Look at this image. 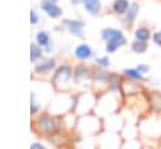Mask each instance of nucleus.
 <instances>
[{
    "mask_svg": "<svg viewBox=\"0 0 161 149\" xmlns=\"http://www.w3.org/2000/svg\"><path fill=\"white\" fill-rule=\"evenodd\" d=\"M150 99H151V105H152V108H153L155 110L161 111V93H158V91L151 93Z\"/></svg>",
    "mask_w": 161,
    "mask_h": 149,
    "instance_id": "obj_15",
    "label": "nucleus"
},
{
    "mask_svg": "<svg viewBox=\"0 0 161 149\" xmlns=\"http://www.w3.org/2000/svg\"><path fill=\"white\" fill-rule=\"evenodd\" d=\"M74 55H75V58H78L80 60H86L93 55V50L91 49V46L88 44L83 43V44L77 45V48L74 49Z\"/></svg>",
    "mask_w": 161,
    "mask_h": 149,
    "instance_id": "obj_10",
    "label": "nucleus"
},
{
    "mask_svg": "<svg viewBox=\"0 0 161 149\" xmlns=\"http://www.w3.org/2000/svg\"><path fill=\"white\" fill-rule=\"evenodd\" d=\"M148 49V43L147 41H140V40H133L131 44V51L135 54H143Z\"/></svg>",
    "mask_w": 161,
    "mask_h": 149,
    "instance_id": "obj_12",
    "label": "nucleus"
},
{
    "mask_svg": "<svg viewBox=\"0 0 161 149\" xmlns=\"http://www.w3.org/2000/svg\"><path fill=\"white\" fill-rule=\"evenodd\" d=\"M151 39H152V43H153L156 46L161 48V30H156V31H153Z\"/></svg>",
    "mask_w": 161,
    "mask_h": 149,
    "instance_id": "obj_21",
    "label": "nucleus"
},
{
    "mask_svg": "<svg viewBox=\"0 0 161 149\" xmlns=\"http://www.w3.org/2000/svg\"><path fill=\"white\" fill-rule=\"evenodd\" d=\"M108 81H109V86L112 90H118L119 86H121V78L117 75V74H109V78H108Z\"/></svg>",
    "mask_w": 161,
    "mask_h": 149,
    "instance_id": "obj_17",
    "label": "nucleus"
},
{
    "mask_svg": "<svg viewBox=\"0 0 161 149\" xmlns=\"http://www.w3.org/2000/svg\"><path fill=\"white\" fill-rule=\"evenodd\" d=\"M103 68H98V69H96V70H93L92 71V78L94 79V80H99V81H104V80H108V78H109V74L108 73H106L104 70H102Z\"/></svg>",
    "mask_w": 161,
    "mask_h": 149,
    "instance_id": "obj_16",
    "label": "nucleus"
},
{
    "mask_svg": "<svg viewBox=\"0 0 161 149\" xmlns=\"http://www.w3.org/2000/svg\"><path fill=\"white\" fill-rule=\"evenodd\" d=\"M36 128L42 133L50 134L57 129V121L50 115H42L36 120Z\"/></svg>",
    "mask_w": 161,
    "mask_h": 149,
    "instance_id": "obj_2",
    "label": "nucleus"
},
{
    "mask_svg": "<svg viewBox=\"0 0 161 149\" xmlns=\"http://www.w3.org/2000/svg\"><path fill=\"white\" fill-rule=\"evenodd\" d=\"M40 8L47 13V15L49 18H53V19H57V18L62 16V14H63L62 8H59L57 3H53L49 0H43L40 3Z\"/></svg>",
    "mask_w": 161,
    "mask_h": 149,
    "instance_id": "obj_6",
    "label": "nucleus"
},
{
    "mask_svg": "<svg viewBox=\"0 0 161 149\" xmlns=\"http://www.w3.org/2000/svg\"><path fill=\"white\" fill-rule=\"evenodd\" d=\"M49 1H53V3H57L58 0H49Z\"/></svg>",
    "mask_w": 161,
    "mask_h": 149,
    "instance_id": "obj_26",
    "label": "nucleus"
},
{
    "mask_svg": "<svg viewBox=\"0 0 161 149\" xmlns=\"http://www.w3.org/2000/svg\"><path fill=\"white\" fill-rule=\"evenodd\" d=\"M136 69H137L142 75H146V74L150 71V66H148L147 64H143V63H142V64H138V65L136 66Z\"/></svg>",
    "mask_w": 161,
    "mask_h": 149,
    "instance_id": "obj_22",
    "label": "nucleus"
},
{
    "mask_svg": "<svg viewBox=\"0 0 161 149\" xmlns=\"http://www.w3.org/2000/svg\"><path fill=\"white\" fill-rule=\"evenodd\" d=\"M70 76H72V68L69 65H62L55 70L53 76V83L55 85L64 84L70 79Z\"/></svg>",
    "mask_w": 161,
    "mask_h": 149,
    "instance_id": "obj_5",
    "label": "nucleus"
},
{
    "mask_svg": "<svg viewBox=\"0 0 161 149\" xmlns=\"http://www.w3.org/2000/svg\"><path fill=\"white\" fill-rule=\"evenodd\" d=\"M30 149H45V146H43V145L39 144V143H34V144H31Z\"/></svg>",
    "mask_w": 161,
    "mask_h": 149,
    "instance_id": "obj_24",
    "label": "nucleus"
},
{
    "mask_svg": "<svg viewBox=\"0 0 161 149\" xmlns=\"http://www.w3.org/2000/svg\"><path fill=\"white\" fill-rule=\"evenodd\" d=\"M131 5V0H113L111 9L113 11V14L118 15V16H123L126 14V11L128 10Z\"/></svg>",
    "mask_w": 161,
    "mask_h": 149,
    "instance_id": "obj_8",
    "label": "nucleus"
},
{
    "mask_svg": "<svg viewBox=\"0 0 161 149\" xmlns=\"http://www.w3.org/2000/svg\"><path fill=\"white\" fill-rule=\"evenodd\" d=\"M101 38L106 41V51L112 54L117 51L121 46L127 44V38L119 29L106 28L101 31Z\"/></svg>",
    "mask_w": 161,
    "mask_h": 149,
    "instance_id": "obj_1",
    "label": "nucleus"
},
{
    "mask_svg": "<svg viewBox=\"0 0 161 149\" xmlns=\"http://www.w3.org/2000/svg\"><path fill=\"white\" fill-rule=\"evenodd\" d=\"M73 5H79V4H82V0H69Z\"/></svg>",
    "mask_w": 161,
    "mask_h": 149,
    "instance_id": "obj_25",
    "label": "nucleus"
},
{
    "mask_svg": "<svg viewBox=\"0 0 161 149\" xmlns=\"http://www.w3.org/2000/svg\"><path fill=\"white\" fill-rule=\"evenodd\" d=\"M140 10H141V5L138 1H131V5L128 8V10L126 11V14L121 18L122 23L127 26H132L135 24V21L137 20L138 18V14H140Z\"/></svg>",
    "mask_w": 161,
    "mask_h": 149,
    "instance_id": "obj_3",
    "label": "nucleus"
},
{
    "mask_svg": "<svg viewBox=\"0 0 161 149\" xmlns=\"http://www.w3.org/2000/svg\"><path fill=\"white\" fill-rule=\"evenodd\" d=\"M123 75H125L127 79L132 80V81H142V80L145 79V76H143L136 68H135V69H132V68L125 69V70H123Z\"/></svg>",
    "mask_w": 161,
    "mask_h": 149,
    "instance_id": "obj_11",
    "label": "nucleus"
},
{
    "mask_svg": "<svg viewBox=\"0 0 161 149\" xmlns=\"http://www.w3.org/2000/svg\"><path fill=\"white\" fill-rule=\"evenodd\" d=\"M40 56H42V49L38 45L31 44V46H30V60L31 61H35Z\"/></svg>",
    "mask_w": 161,
    "mask_h": 149,
    "instance_id": "obj_19",
    "label": "nucleus"
},
{
    "mask_svg": "<svg viewBox=\"0 0 161 149\" xmlns=\"http://www.w3.org/2000/svg\"><path fill=\"white\" fill-rule=\"evenodd\" d=\"M30 23L31 24H36L38 23V15H36V13L34 10L30 11Z\"/></svg>",
    "mask_w": 161,
    "mask_h": 149,
    "instance_id": "obj_23",
    "label": "nucleus"
},
{
    "mask_svg": "<svg viewBox=\"0 0 161 149\" xmlns=\"http://www.w3.org/2000/svg\"><path fill=\"white\" fill-rule=\"evenodd\" d=\"M55 65V60L54 59H47L44 61H42L40 64H38L35 66V71L36 73H47L49 70H52Z\"/></svg>",
    "mask_w": 161,
    "mask_h": 149,
    "instance_id": "obj_13",
    "label": "nucleus"
},
{
    "mask_svg": "<svg viewBox=\"0 0 161 149\" xmlns=\"http://www.w3.org/2000/svg\"><path fill=\"white\" fill-rule=\"evenodd\" d=\"M63 25L65 26V29L74 36L77 38H82L84 34V23L82 20H77V19H65L63 21Z\"/></svg>",
    "mask_w": 161,
    "mask_h": 149,
    "instance_id": "obj_4",
    "label": "nucleus"
},
{
    "mask_svg": "<svg viewBox=\"0 0 161 149\" xmlns=\"http://www.w3.org/2000/svg\"><path fill=\"white\" fill-rule=\"evenodd\" d=\"M88 73H89V70H88V68L86 65H78L75 68V71H74V79H75V81L79 83L83 79H86L88 76Z\"/></svg>",
    "mask_w": 161,
    "mask_h": 149,
    "instance_id": "obj_14",
    "label": "nucleus"
},
{
    "mask_svg": "<svg viewBox=\"0 0 161 149\" xmlns=\"http://www.w3.org/2000/svg\"><path fill=\"white\" fill-rule=\"evenodd\" d=\"M36 43L40 46H45L49 43V35L45 31H38L36 33Z\"/></svg>",
    "mask_w": 161,
    "mask_h": 149,
    "instance_id": "obj_18",
    "label": "nucleus"
},
{
    "mask_svg": "<svg viewBox=\"0 0 161 149\" xmlns=\"http://www.w3.org/2000/svg\"><path fill=\"white\" fill-rule=\"evenodd\" d=\"M96 64H97V66L106 69V68H108V66H109V58H108V56L97 58V59H96Z\"/></svg>",
    "mask_w": 161,
    "mask_h": 149,
    "instance_id": "obj_20",
    "label": "nucleus"
},
{
    "mask_svg": "<svg viewBox=\"0 0 161 149\" xmlns=\"http://www.w3.org/2000/svg\"><path fill=\"white\" fill-rule=\"evenodd\" d=\"M152 36V33H151V29L147 28L146 25H141L138 28L135 29L133 31V38L135 40H140V41H147L151 39Z\"/></svg>",
    "mask_w": 161,
    "mask_h": 149,
    "instance_id": "obj_9",
    "label": "nucleus"
},
{
    "mask_svg": "<svg viewBox=\"0 0 161 149\" xmlns=\"http://www.w3.org/2000/svg\"><path fill=\"white\" fill-rule=\"evenodd\" d=\"M82 5H83V9L86 10V13L92 16L98 15L102 10L101 0H82Z\"/></svg>",
    "mask_w": 161,
    "mask_h": 149,
    "instance_id": "obj_7",
    "label": "nucleus"
}]
</instances>
